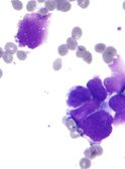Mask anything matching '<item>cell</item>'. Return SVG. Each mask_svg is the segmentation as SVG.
<instances>
[{"instance_id":"obj_1","label":"cell","mask_w":125,"mask_h":169,"mask_svg":"<svg viewBox=\"0 0 125 169\" xmlns=\"http://www.w3.org/2000/svg\"><path fill=\"white\" fill-rule=\"evenodd\" d=\"M102 152H103V149L100 146H98V145H92L90 148L85 150L84 154H85V157H87V158L93 159L95 157L100 156L101 154H102Z\"/></svg>"},{"instance_id":"obj_2","label":"cell","mask_w":125,"mask_h":169,"mask_svg":"<svg viewBox=\"0 0 125 169\" xmlns=\"http://www.w3.org/2000/svg\"><path fill=\"white\" fill-rule=\"evenodd\" d=\"M116 55H117V50H116V49H114V47H112V46L106 47L105 52H103V60L106 64H111L113 61V58L116 56Z\"/></svg>"},{"instance_id":"obj_3","label":"cell","mask_w":125,"mask_h":169,"mask_svg":"<svg viewBox=\"0 0 125 169\" xmlns=\"http://www.w3.org/2000/svg\"><path fill=\"white\" fill-rule=\"evenodd\" d=\"M71 7H72V4L69 1H65V0H58L56 1V8L62 12H67L71 9Z\"/></svg>"},{"instance_id":"obj_4","label":"cell","mask_w":125,"mask_h":169,"mask_svg":"<svg viewBox=\"0 0 125 169\" xmlns=\"http://www.w3.org/2000/svg\"><path fill=\"white\" fill-rule=\"evenodd\" d=\"M5 52L10 53V55H13V53L17 52V46L16 44H14L12 42H7L5 44V47H4Z\"/></svg>"},{"instance_id":"obj_5","label":"cell","mask_w":125,"mask_h":169,"mask_svg":"<svg viewBox=\"0 0 125 169\" xmlns=\"http://www.w3.org/2000/svg\"><path fill=\"white\" fill-rule=\"evenodd\" d=\"M67 45H68V47H69V49H71V50L78 49V42H77V40L73 37H70L67 39Z\"/></svg>"},{"instance_id":"obj_6","label":"cell","mask_w":125,"mask_h":169,"mask_svg":"<svg viewBox=\"0 0 125 169\" xmlns=\"http://www.w3.org/2000/svg\"><path fill=\"white\" fill-rule=\"evenodd\" d=\"M80 167L83 168V169H87V168H90L91 167V161H90V158H83L80 160Z\"/></svg>"},{"instance_id":"obj_7","label":"cell","mask_w":125,"mask_h":169,"mask_svg":"<svg viewBox=\"0 0 125 169\" xmlns=\"http://www.w3.org/2000/svg\"><path fill=\"white\" fill-rule=\"evenodd\" d=\"M44 6L47 10L53 11L56 8V1H53V0H49V1L44 2Z\"/></svg>"},{"instance_id":"obj_8","label":"cell","mask_w":125,"mask_h":169,"mask_svg":"<svg viewBox=\"0 0 125 169\" xmlns=\"http://www.w3.org/2000/svg\"><path fill=\"white\" fill-rule=\"evenodd\" d=\"M58 52H59V55L61 56H65V55H67L68 52H69V47H68L67 44H62V45L59 46Z\"/></svg>"},{"instance_id":"obj_9","label":"cell","mask_w":125,"mask_h":169,"mask_svg":"<svg viewBox=\"0 0 125 169\" xmlns=\"http://www.w3.org/2000/svg\"><path fill=\"white\" fill-rule=\"evenodd\" d=\"M72 36L73 38H75V39H79V38H81L82 36V29L80 28V27H75V28H73V31H72Z\"/></svg>"},{"instance_id":"obj_10","label":"cell","mask_w":125,"mask_h":169,"mask_svg":"<svg viewBox=\"0 0 125 169\" xmlns=\"http://www.w3.org/2000/svg\"><path fill=\"white\" fill-rule=\"evenodd\" d=\"M87 52H88V50L86 49L85 46H78V49H77V52H76L77 58H83Z\"/></svg>"},{"instance_id":"obj_11","label":"cell","mask_w":125,"mask_h":169,"mask_svg":"<svg viewBox=\"0 0 125 169\" xmlns=\"http://www.w3.org/2000/svg\"><path fill=\"white\" fill-rule=\"evenodd\" d=\"M2 58H3V61L6 64L12 63V61H13L12 55H10V53H8V52H3V55H2Z\"/></svg>"},{"instance_id":"obj_12","label":"cell","mask_w":125,"mask_h":169,"mask_svg":"<svg viewBox=\"0 0 125 169\" xmlns=\"http://www.w3.org/2000/svg\"><path fill=\"white\" fill-rule=\"evenodd\" d=\"M11 3H12V6L15 10H21L22 9L23 5H22L21 1H18V0H12Z\"/></svg>"},{"instance_id":"obj_13","label":"cell","mask_w":125,"mask_h":169,"mask_svg":"<svg viewBox=\"0 0 125 169\" xmlns=\"http://www.w3.org/2000/svg\"><path fill=\"white\" fill-rule=\"evenodd\" d=\"M95 50H96L97 52H101V53H103L104 52H105V49H106V46H105V44L104 43H98L95 45Z\"/></svg>"},{"instance_id":"obj_14","label":"cell","mask_w":125,"mask_h":169,"mask_svg":"<svg viewBox=\"0 0 125 169\" xmlns=\"http://www.w3.org/2000/svg\"><path fill=\"white\" fill-rule=\"evenodd\" d=\"M35 7H37V1H29L27 5H26V9L29 12H31V11H34L35 9Z\"/></svg>"},{"instance_id":"obj_15","label":"cell","mask_w":125,"mask_h":169,"mask_svg":"<svg viewBox=\"0 0 125 169\" xmlns=\"http://www.w3.org/2000/svg\"><path fill=\"white\" fill-rule=\"evenodd\" d=\"M78 5L81 8H87L89 6V4H90V1L89 0H78Z\"/></svg>"},{"instance_id":"obj_16","label":"cell","mask_w":125,"mask_h":169,"mask_svg":"<svg viewBox=\"0 0 125 169\" xmlns=\"http://www.w3.org/2000/svg\"><path fill=\"white\" fill-rule=\"evenodd\" d=\"M62 69V60L61 58H56L53 63V70H59Z\"/></svg>"},{"instance_id":"obj_17","label":"cell","mask_w":125,"mask_h":169,"mask_svg":"<svg viewBox=\"0 0 125 169\" xmlns=\"http://www.w3.org/2000/svg\"><path fill=\"white\" fill-rule=\"evenodd\" d=\"M26 52H22V50H19V52H17V58H18V60L20 61H25L26 60Z\"/></svg>"},{"instance_id":"obj_18","label":"cell","mask_w":125,"mask_h":169,"mask_svg":"<svg viewBox=\"0 0 125 169\" xmlns=\"http://www.w3.org/2000/svg\"><path fill=\"white\" fill-rule=\"evenodd\" d=\"M83 60H84L87 64H90L92 63V55L89 52H86V55H84V58H83Z\"/></svg>"},{"instance_id":"obj_19","label":"cell","mask_w":125,"mask_h":169,"mask_svg":"<svg viewBox=\"0 0 125 169\" xmlns=\"http://www.w3.org/2000/svg\"><path fill=\"white\" fill-rule=\"evenodd\" d=\"M38 14H40V15H47V14H49V10H47L46 7L41 8V9H40V11H38Z\"/></svg>"},{"instance_id":"obj_20","label":"cell","mask_w":125,"mask_h":169,"mask_svg":"<svg viewBox=\"0 0 125 169\" xmlns=\"http://www.w3.org/2000/svg\"><path fill=\"white\" fill-rule=\"evenodd\" d=\"M123 8H124V10H125V1L123 2Z\"/></svg>"}]
</instances>
